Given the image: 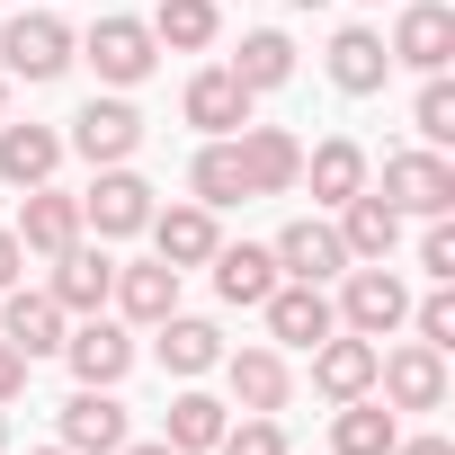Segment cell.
I'll return each mask as SVG.
<instances>
[{"instance_id":"1","label":"cell","mask_w":455,"mask_h":455,"mask_svg":"<svg viewBox=\"0 0 455 455\" xmlns=\"http://www.w3.org/2000/svg\"><path fill=\"white\" fill-rule=\"evenodd\" d=\"M0 72H19V81L72 72V28H63L54 10H19L10 28H0Z\"/></svg>"},{"instance_id":"2","label":"cell","mask_w":455,"mask_h":455,"mask_svg":"<svg viewBox=\"0 0 455 455\" xmlns=\"http://www.w3.org/2000/svg\"><path fill=\"white\" fill-rule=\"evenodd\" d=\"M331 313H339L357 339H384V331H402V322H411V286H402L384 259H366V268H348V295H339Z\"/></svg>"},{"instance_id":"3","label":"cell","mask_w":455,"mask_h":455,"mask_svg":"<svg viewBox=\"0 0 455 455\" xmlns=\"http://www.w3.org/2000/svg\"><path fill=\"white\" fill-rule=\"evenodd\" d=\"M375 196H384L393 214H446V205H455V170H446L437 152H393Z\"/></svg>"},{"instance_id":"4","label":"cell","mask_w":455,"mask_h":455,"mask_svg":"<svg viewBox=\"0 0 455 455\" xmlns=\"http://www.w3.org/2000/svg\"><path fill=\"white\" fill-rule=\"evenodd\" d=\"M259 313H268V339H286V348H322V339L339 331L331 295H322V286H304V277H277Z\"/></svg>"},{"instance_id":"5","label":"cell","mask_w":455,"mask_h":455,"mask_svg":"<svg viewBox=\"0 0 455 455\" xmlns=\"http://www.w3.org/2000/svg\"><path fill=\"white\" fill-rule=\"evenodd\" d=\"M81 223H99V242H125V233H143V223H152V188L116 161V170H99V188L81 196Z\"/></svg>"},{"instance_id":"6","label":"cell","mask_w":455,"mask_h":455,"mask_svg":"<svg viewBox=\"0 0 455 455\" xmlns=\"http://www.w3.org/2000/svg\"><path fill=\"white\" fill-rule=\"evenodd\" d=\"M134 143H143V116H134L125 99H90V108L72 116V152H81V161H99V170L134 161Z\"/></svg>"},{"instance_id":"7","label":"cell","mask_w":455,"mask_h":455,"mask_svg":"<svg viewBox=\"0 0 455 455\" xmlns=\"http://www.w3.org/2000/svg\"><path fill=\"white\" fill-rule=\"evenodd\" d=\"M233 152H242L251 196H286V188H295V170H304V143H295L286 125H242V134H233Z\"/></svg>"},{"instance_id":"8","label":"cell","mask_w":455,"mask_h":455,"mask_svg":"<svg viewBox=\"0 0 455 455\" xmlns=\"http://www.w3.org/2000/svg\"><path fill=\"white\" fill-rule=\"evenodd\" d=\"M375 384H384V402H393V411H437V402H446V357L411 339V348L375 357Z\"/></svg>"},{"instance_id":"9","label":"cell","mask_w":455,"mask_h":455,"mask_svg":"<svg viewBox=\"0 0 455 455\" xmlns=\"http://www.w3.org/2000/svg\"><path fill=\"white\" fill-rule=\"evenodd\" d=\"M63 446H72V455H116V446H125V402H116V384H81V393L63 402Z\"/></svg>"},{"instance_id":"10","label":"cell","mask_w":455,"mask_h":455,"mask_svg":"<svg viewBox=\"0 0 455 455\" xmlns=\"http://www.w3.org/2000/svg\"><path fill=\"white\" fill-rule=\"evenodd\" d=\"M384 54L411 63V72H446V54H455V10H446V0H411Z\"/></svg>"},{"instance_id":"11","label":"cell","mask_w":455,"mask_h":455,"mask_svg":"<svg viewBox=\"0 0 455 455\" xmlns=\"http://www.w3.org/2000/svg\"><path fill=\"white\" fill-rule=\"evenodd\" d=\"M152 54H161V45H152L143 19H99V28H90V63H99L108 90H134V81L152 72Z\"/></svg>"},{"instance_id":"12","label":"cell","mask_w":455,"mask_h":455,"mask_svg":"<svg viewBox=\"0 0 455 455\" xmlns=\"http://www.w3.org/2000/svg\"><path fill=\"white\" fill-rule=\"evenodd\" d=\"M268 259H277V277H304V286H322V277H339V268H348L339 223H313V214H304V223H286Z\"/></svg>"},{"instance_id":"13","label":"cell","mask_w":455,"mask_h":455,"mask_svg":"<svg viewBox=\"0 0 455 455\" xmlns=\"http://www.w3.org/2000/svg\"><path fill=\"white\" fill-rule=\"evenodd\" d=\"M143 233L161 242V259H170V268H205V259L223 251V233H214V205H170V214L152 205V223H143Z\"/></svg>"},{"instance_id":"14","label":"cell","mask_w":455,"mask_h":455,"mask_svg":"<svg viewBox=\"0 0 455 455\" xmlns=\"http://www.w3.org/2000/svg\"><path fill=\"white\" fill-rule=\"evenodd\" d=\"M0 339H10L28 366H36V357H54V348H63V304H54V295L10 286V304H0Z\"/></svg>"},{"instance_id":"15","label":"cell","mask_w":455,"mask_h":455,"mask_svg":"<svg viewBox=\"0 0 455 455\" xmlns=\"http://www.w3.org/2000/svg\"><path fill=\"white\" fill-rule=\"evenodd\" d=\"M63 357H72V375L81 384H125V366H134V339L116 331V322H81V331H63Z\"/></svg>"},{"instance_id":"16","label":"cell","mask_w":455,"mask_h":455,"mask_svg":"<svg viewBox=\"0 0 455 455\" xmlns=\"http://www.w3.org/2000/svg\"><path fill=\"white\" fill-rule=\"evenodd\" d=\"M179 108H188V125H196V134H242V125H251V90L223 72V63H214V72H196Z\"/></svg>"},{"instance_id":"17","label":"cell","mask_w":455,"mask_h":455,"mask_svg":"<svg viewBox=\"0 0 455 455\" xmlns=\"http://www.w3.org/2000/svg\"><path fill=\"white\" fill-rule=\"evenodd\" d=\"M81 242V196H63V188H28V205H19V251H72Z\"/></svg>"},{"instance_id":"18","label":"cell","mask_w":455,"mask_h":455,"mask_svg":"<svg viewBox=\"0 0 455 455\" xmlns=\"http://www.w3.org/2000/svg\"><path fill=\"white\" fill-rule=\"evenodd\" d=\"M108 286H116V259H108V251H81V242L54 251V286H45V295H54L63 313H99Z\"/></svg>"},{"instance_id":"19","label":"cell","mask_w":455,"mask_h":455,"mask_svg":"<svg viewBox=\"0 0 455 455\" xmlns=\"http://www.w3.org/2000/svg\"><path fill=\"white\" fill-rule=\"evenodd\" d=\"M152 348H161L170 375H205V366H223V331L196 322V313H161V322H152Z\"/></svg>"},{"instance_id":"20","label":"cell","mask_w":455,"mask_h":455,"mask_svg":"<svg viewBox=\"0 0 455 455\" xmlns=\"http://www.w3.org/2000/svg\"><path fill=\"white\" fill-rule=\"evenodd\" d=\"M375 357H384V348L357 339V331H348V339H322V348H313V384H322L331 402H357V393H375Z\"/></svg>"},{"instance_id":"21","label":"cell","mask_w":455,"mask_h":455,"mask_svg":"<svg viewBox=\"0 0 455 455\" xmlns=\"http://www.w3.org/2000/svg\"><path fill=\"white\" fill-rule=\"evenodd\" d=\"M393 242H402V214H393L375 188H357V196L339 205V251H348V259H393Z\"/></svg>"},{"instance_id":"22","label":"cell","mask_w":455,"mask_h":455,"mask_svg":"<svg viewBox=\"0 0 455 455\" xmlns=\"http://www.w3.org/2000/svg\"><path fill=\"white\" fill-rule=\"evenodd\" d=\"M223 384H233L242 411H286V393H295L277 348H233V357H223Z\"/></svg>"},{"instance_id":"23","label":"cell","mask_w":455,"mask_h":455,"mask_svg":"<svg viewBox=\"0 0 455 455\" xmlns=\"http://www.w3.org/2000/svg\"><path fill=\"white\" fill-rule=\"evenodd\" d=\"M384 72H393V54H384L375 28H339V36H331V81H339L348 99H375Z\"/></svg>"},{"instance_id":"24","label":"cell","mask_w":455,"mask_h":455,"mask_svg":"<svg viewBox=\"0 0 455 455\" xmlns=\"http://www.w3.org/2000/svg\"><path fill=\"white\" fill-rule=\"evenodd\" d=\"M54 161H63L54 125H0V179H10V188H45Z\"/></svg>"},{"instance_id":"25","label":"cell","mask_w":455,"mask_h":455,"mask_svg":"<svg viewBox=\"0 0 455 455\" xmlns=\"http://www.w3.org/2000/svg\"><path fill=\"white\" fill-rule=\"evenodd\" d=\"M268 286H277V259L259 251V242H233V251H214V295L223 304H268Z\"/></svg>"},{"instance_id":"26","label":"cell","mask_w":455,"mask_h":455,"mask_svg":"<svg viewBox=\"0 0 455 455\" xmlns=\"http://www.w3.org/2000/svg\"><path fill=\"white\" fill-rule=\"evenodd\" d=\"M295 179H313V196H322V205H348V196L366 188V152H357L348 134H331V143H313V161H304Z\"/></svg>"},{"instance_id":"27","label":"cell","mask_w":455,"mask_h":455,"mask_svg":"<svg viewBox=\"0 0 455 455\" xmlns=\"http://www.w3.org/2000/svg\"><path fill=\"white\" fill-rule=\"evenodd\" d=\"M108 295L125 304V322H161V313H179V268H170V259L116 268V286H108Z\"/></svg>"},{"instance_id":"28","label":"cell","mask_w":455,"mask_h":455,"mask_svg":"<svg viewBox=\"0 0 455 455\" xmlns=\"http://www.w3.org/2000/svg\"><path fill=\"white\" fill-rule=\"evenodd\" d=\"M214 437H223V402H214V393H170V411H161V446H179V455H214Z\"/></svg>"},{"instance_id":"29","label":"cell","mask_w":455,"mask_h":455,"mask_svg":"<svg viewBox=\"0 0 455 455\" xmlns=\"http://www.w3.org/2000/svg\"><path fill=\"white\" fill-rule=\"evenodd\" d=\"M223 72H233L251 99H259V90H286V81H295V45H286L277 28H259V36H242V54L223 63Z\"/></svg>"},{"instance_id":"30","label":"cell","mask_w":455,"mask_h":455,"mask_svg":"<svg viewBox=\"0 0 455 455\" xmlns=\"http://www.w3.org/2000/svg\"><path fill=\"white\" fill-rule=\"evenodd\" d=\"M188 188H196V205H251V179H242V152H233V134H214V143L196 152Z\"/></svg>"},{"instance_id":"31","label":"cell","mask_w":455,"mask_h":455,"mask_svg":"<svg viewBox=\"0 0 455 455\" xmlns=\"http://www.w3.org/2000/svg\"><path fill=\"white\" fill-rule=\"evenodd\" d=\"M393 437H402V428H393V411L357 393V402H339V428H331V455H393Z\"/></svg>"},{"instance_id":"32","label":"cell","mask_w":455,"mask_h":455,"mask_svg":"<svg viewBox=\"0 0 455 455\" xmlns=\"http://www.w3.org/2000/svg\"><path fill=\"white\" fill-rule=\"evenodd\" d=\"M214 0H161V10H152V45H179V54H205L214 45Z\"/></svg>"},{"instance_id":"33","label":"cell","mask_w":455,"mask_h":455,"mask_svg":"<svg viewBox=\"0 0 455 455\" xmlns=\"http://www.w3.org/2000/svg\"><path fill=\"white\" fill-rule=\"evenodd\" d=\"M411 125H419V143H428V152H437V143H455V81H446V72H428V90H419Z\"/></svg>"},{"instance_id":"34","label":"cell","mask_w":455,"mask_h":455,"mask_svg":"<svg viewBox=\"0 0 455 455\" xmlns=\"http://www.w3.org/2000/svg\"><path fill=\"white\" fill-rule=\"evenodd\" d=\"M214 455H286V437H277V411H251L242 428L223 419V437H214Z\"/></svg>"},{"instance_id":"35","label":"cell","mask_w":455,"mask_h":455,"mask_svg":"<svg viewBox=\"0 0 455 455\" xmlns=\"http://www.w3.org/2000/svg\"><path fill=\"white\" fill-rule=\"evenodd\" d=\"M419 268H428L437 286H455V223H446V214H428V233H419Z\"/></svg>"},{"instance_id":"36","label":"cell","mask_w":455,"mask_h":455,"mask_svg":"<svg viewBox=\"0 0 455 455\" xmlns=\"http://www.w3.org/2000/svg\"><path fill=\"white\" fill-rule=\"evenodd\" d=\"M411 322H419V348H437V357L455 348V295H446V286H437V295H428Z\"/></svg>"},{"instance_id":"37","label":"cell","mask_w":455,"mask_h":455,"mask_svg":"<svg viewBox=\"0 0 455 455\" xmlns=\"http://www.w3.org/2000/svg\"><path fill=\"white\" fill-rule=\"evenodd\" d=\"M19 393H28V357L0 339V402H19Z\"/></svg>"},{"instance_id":"38","label":"cell","mask_w":455,"mask_h":455,"mask_svg":"<svg viewBox=\"0 0 455 455\" xmlns=\"http://www.w3.org/2000/svg\"><path fill=\"white\" fill-rule=\"evenodd\" d=\"M19 268H28V251H19V233H0V295L19 286Z\"/></svg>"},{"instance_id":"39","label":"cell","mask_w":455,"mask_h":455,"mask_svg":"<svg viewBox=\"0 0 455 455\" xmlns=\"http://www.w3.org/2000/svg\"><path fill=\"white\" fill-rule=\"evenodd\" d=\"M393 455H455L446 437H393Z\"/></svg>"},{"instance_id":"40","label":"cell","mask_w":455,"mask_h":455,"mask_svg":"<svg viewBox=\"0 0 455 455\" xmlns=\"http://www.w3.org/2000/svg\"><path fill=\"white\" fill-rule=\"evenodd\" d=\"M116 455H179V446H161V437H152V446H116Z\"/></svg>"},{"instance_id":"41","label":"cell","mask_w":455,"mask_h":455,"mask_svg":"<svg viewBox=\"0 0 455 455\" xmlns=\"http://www.w3.org/2000/svg\"><path fill=\"white\" fill-rule=\"evenodd\" d=\"M36 455H72V446H36Z\"/></svg>"},{"instance_id":"42","label":"cell","mask_w":455,"mask_h":455,"mask_svg":"<svg viewBox=\"0 0 455 455\" xmlns=\"http://www.w3.org/2000/svg\"><path fill=\"white\" fill-rule=\"evenodd\" d=\"M295 10H322V0H295Z\"/></svg>"},{"instance_id":"43","label":"cell","mask_w":455,"mask_h":455,"mask_svg":"<svg viewBox=\"0 0 455 455\" xmlns=\"http://www.w3.org/2000/svg\"><path fill=\"white\" fill-rule=\"evenodd\" d=\"M0 446H10V419H0Z\"/></svg>"},{"instance_id":"44","label":"cell","mask_w":455,"mask_h":455,"mask_svg":"<svg viewBox=\"0 0 455 455\" xmlns=\"http://www.w3.org/2000/svg\"><path fill=\"white\" fill-rule=\"evenodd\" d=\"M0 90H10V72H0Z\"/></svg>"},{"instance_id":"45","label":"cell","mask_w":455,"mask_h":455,"mask_svg":"<svg viewBox=\"0 0 455 455\" xmlns=\"http://www.w3.org/2000/svg\"><path fill=\"white\" fill-rule=\"evenodd\" d=\"M375 10H384V0H375Z\"/></svg>"}]
</instances>
